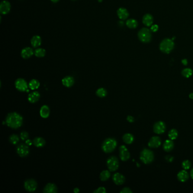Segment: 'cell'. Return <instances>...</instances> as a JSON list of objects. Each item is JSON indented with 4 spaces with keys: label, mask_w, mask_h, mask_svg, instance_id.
Masks as SVG:
<instances>
[{
    "label": "cell",
    "mask_w": 193,
    "mask_h": 193,
    "mask_svg": "<svg viewBox=\"0 0 193 193\" xmlns=\"http://www.w3.org/2000/svg\"><path fill=\"white\" fill-rule=\"evenodd\" d=\"M40 94L38 91H34L30 93L28 96V100L31 103H35L39 101Z\"/></svg>",
    "instance_id": "17"
},
{
    "label": "cell",
    "mask_w": 193,
    "mask_h": 193,
    "mask_svg": "<svg viewBox=\"0 0 193 193\" xmlns=\"http://www.w3.org/2000/svg\"><path fill=\"white\" fill-rule=\"evenodd\" d=\"M26 144H27L28 146H31L33 144V142H32L30 139H28L26 141Z\"/></svg>",
    "instance_id": "41"
},
{
    "label": "cell",
    "mask_w": 193,
    "mask_h": 193,
    "mask_svg": "<svg viewBox=\"0 0 193 193\" xmlns=\"http://www.w3.org/2000/svg\"><path fill=\"white\" fill-rule=\"evenodd\" d=\"M174 43L172 39H164L160 44V50L164 53H169L173 49Z\"/></svg>",
    "instance_id": "3"
},
{
    "label": "cell",
    "mask_w": 193,
    "mask_h": 193,
    "mask_svg": "<svg viewBox=\"0 0 193 193\" xmlns=\"http://www.w3.org/2000/svg\"><path fill=\"white\" fill-rule=\"evenodd\" d=\"M75 82L74 78L71 76H66L62 79V83L65 87L70 88L72 87Z\"/></svg>",
    "instance_id": "16"
},
{
    "label": "cell",
    "mask_w": 193,
    "mask_h": 193,
    "mask_svg": "<svg viewBox=\"0 0 193 193\" xmlns=\"http://www.w3.org/2000/svg\"><path fill=\"white\" fill-rule=\"evenodd\" d=\"M112 179L114 183L117 185H121L125 181V178L124 176V175L120 173H115L113 175Z\"/></svg>",
    "instance_id": "13"
},
{
    "label": "cell",
    "mask_w": 193,
    "mask_h": 193,
    "mask_svg": "<svg viewBox=\"0 0 193 193\" xmlns=\"http://www.w3.org/2000/svg\"><path fill=\"white\" fill-rule=\"evenodd\" d=\"M9 142L13 144H17L19 142V137L16 134H12L9 137Z\"/></svg>",
    "instance_id": "32"
},
{
    "label": "cell",
    "mask_w": 193,
    "mask_h": 193,
    "mask_svg": "<svg viewBox=\"0 0 193 193\" xmlns=\"http://www.w3.org/2000/svg\"><path fill=\"white\" fill-rule=\"evenodd\" d=\"M31 44L32 47L36 48L39 47L41 44V39L39 35H35L31 40Z\"/></svg>",
    "instance_id": "24"
},
{
    "label": "cell",
    "mask_w": 193,
    "mask_h": 193,
    "mask_svg": "<svg viewBox=\"0 0 193 193\" xmlns=\"http://www.w3.org/2000/svg\"><path fill=\"white\" fill-rule=\"evenodd\" d=\"M33 144L38 148L43 147L45 145L46 142L45 139L42 137H36L33 140Z\"/></svg>",
    "instance_id": "22"
},
{
    "label": "cell",
    "mask_w": 193,
    "mask_h": 193,
    "mask_svg": "<svg viewBox=\"0 0 193 193\" xmlns=\"http://www.w3.org/2000/svg\"><path fill=\"white\" fill-rule=\"evenodd\" d=\"M190 176H191L192 178L193 179V168L191 170V171H190Z\"/></svg>",
    "instance_id": "45"
},
{
    "label": "cell",
    "mask_w": 193,
    "mask_h": 193,
    "mask_svg": "<svg viewBox=\"0 0 193 193\" xmlns=\"http://www.w3.org/2000/svg\"><path fill=\"white\" fill-rule=\"evenodd\" d=\"M45 50L43 48H38L35 52V55L38 57H43L45 55Z\"/></svg>",
    "instance_id": "34"
},
{
    "label": "cell",
    "mask_w": 193,
    "mask_h": 193,
    "mask_svg": "<svg viewBox=\"0 0 193 193\" xmlns=\"http://www.w3.org/2000/svg\"><path fill=\"white\" fill-rule=\"evenodd\" d=\"M93 193H106V189L104 187L100 186V187L98 188V189H96L95 190H94Z\"/></svg>",
    "instance_id": "37"
},
{
    "label": "cell",
    "mask_w": 193,
    "mask_h": 193,
    "mask_svg": "<svg viewBox=\"0 0 193 193\" xmlns=\"http://www.w3.org/2000/svg\"><path fill=\"white\" fill-rule=\"evenodd\" d=\"M127 120L129 122H133L134 121V118L131 116H128L127 117Z\"/></svg>",
    "instance_id": "40"
},
{
    "label": "cell",
    "mask_w": 193,
    "mask_h": 193,
    "mask_svg": "<svg viewBox=\"0 0 193 193\" xmlns=\"http://www.w3.org/2000/svg\"><path fill=\"white\" fill-rule=\"evenodd\" d=\"M153 129L155 133L157 134H161L165 132L166 126L164 122L158 121L155 124Z\"/></svg>",
    "instance_id": "11"
},
{
    "label": "cell",
    "mask_w": 193,
    "mask_h": 193,
    "mask_svg": "<svg viewBox=\"0 0 193 193\" xmlns=\"http://www.w3.org/2000/svg\"><path fill=\"white\" fill-rule=\"evenodd\" d=\"M34 52L33 51V49L30 47H26L24 49H23L21 51V56L22 58L25 59H27L30 58Z\"/></svg>",
    "instance_id": "21"
},
{
    "label": "cell",
    "mask_w": 193,
    "mask_h": 193,
    "mask_svg": "<svg viewBox=\"0 0 193 193\" xmlns=\"http://www.w3.org/2000/svg\"><path fill=\"white\" fill-rule=\"evenodd\" d=\"M189 98H190L191 99H193V93H191L189 95Z\"/></svg>",
    "instance_id": "46"
},
{
    "label": "cell",
    "mask_w": 193,
    "mask_h": 193,
    "mask_svg": "<svg viewBox=\"0 0 193 193\" xmlns=\"http://www.w3.org/2000/svg\"><path fill=\"white\" fill-rule=\"evenodd\" d=\"M173 147H174V143L172 141V140L171 139L166 141V142H164V145H163L164 150L166 152H169L172 151Z\"/></svg>",
    "instance_id": "26"
},
{
    "label": "cell",
    "mask_w": 193,
    "mask_h": 193,
    "mask_svg": "<svg viewBox=\"0 0 193 193\" xmlns=\"http://www.w3.org/2000/svg\"><path fill=\"white\" fill-rule=\"evenodd\" d=\"M140 159L143 163L148 164L153 161L154 159V155L151 150L145 148L143 150L141 153Z\"/></svg>",
    "instance_id": "4"
},
{
    "label": "cell",
    "mask_w": 193,
    "mask_h": 193,
    "mask_svg": "<svg viewBox=\"0 0 193 193\" xmlns=\"http://www.w3.org/2000/svg\"><path fill=\"white\" fill-rule=\"evenodd\" d=\"M168 137L170 139L174 140L178 137V131L176 129H172L169 131L168 134Z\"/></svg>",
    "instance_id": "31"
},
{
    "label": "cell",
    "mask_w": 193,
    "mask_h": 193,
    "mask_svg": "<svg viewBox=\"0 0 193 193\" xmlns=\"http://www.w3.org/2000/svg\"><path fill=\"white\" fill-rule=\"evenodd\" d=\"M120 151V157L122 161H125L129 160L130 154L128 148L124 145H122L119 148Z\"/></svg>",
    "instance_id": "10"
},
{
    "label": "cell",
    "mask_w": 193,
    "mask_h": 193,
    "mask_svg": "<svg viewBox=\"0 0 193 193\" xmlns=\"http://www.w3.org/2000/svg\"><path fill=\"white\" fill-rule=\"evenodd\" d=\"M15 86L17 90L21 92H25L28 88V84L26 80L23 78H18L15 82Z\"/></svg>",
    "instance_id": "7"
},
{
    "label": "cell",
    "mask_w": 193,
    "mask_h": 193,
    "mask_svg": "<svg viewBox=\"0 0 193 193\" xmlns=\"http://www.w3.org/2000/svg\"><path fill=\"white\" fill-rule=\"evenodd\" d=\"M117 15L121 20H125L128 18L129 13L127 9L124 8H120L117 10Z\"/></svg>",
    "instance_id": "18"
},
{
    "label": "cell",
    "mask_w": 193,
    "mask_h": 193,
    "mask_svg": "<svg viewBox=\"0 0 193 193\" xmlns=\"http://www.w3.org/2000/svg\"><path fill=\"white\" fill-rule=\"evenodd\" d=\"M161 143L160 138L159 137L155 136L150 139L148 145L151 148H157L161 145Z\"/></svg>",
    "instance_id": "14"
},
{
    "label": "cell",
    "mask_w": 193,
    "mask_h": 193,
    "mask_svg": "<svg viewBox=\"0 0 193 193\" xmlns=\"http://www.w3.org/2000/svg\"><path fill=\"white\" fill-rule=\"evenodd\" d=\"M120 193H131L132 191L130 190V189L129 188H124L121 192Z\"/></svg>",
    "instance_id": "39"
},
{
    "label": "cell",
    "mask_w": 193,
    "mask_h": 193,
    "mask_svg": "<svg viewBox=\"0 0 193 193\" xmlns=\"http://www.w3.org/2000/svg\"><path fill=\"white\" fill-rule=\"evenodd\" d=\"M106 166L109 170L111 172H115L119 167V161L116 156H112L109 157L106 161Z\"/></svg>",
    "instance_id": "6"
},
{
    "label": "cell",
    "mask_w": 193,
    "mask_h": 193,
    "mask_svg": "<svg viewBox=\"0 0 193 193\" xmlns=\"http://www.w3.org/2000/svg\"><path fill=\"white\" fill-rule=\"evenodd\" d=\"M53 2H54V3H56V2H57L59 0H51Z\"/></svg>",
    "instance_id": "47"
},
{
    "label": "cell",
    "mask_w": 193,
    "mask_h": 193,
    "mask_svg": "<svg viewBox=\"0 0 193 193\" xmlns=\"http://www.w3.org/2000/svg\"><path fill=\"white\" fill-rule=\"evenodd\" d=\"M40 115L43 118H47L50 115V108L47 105H43L40 109Z\"/></svg>",
    "instance_id": "19"
},
{
    "label": "cell",
    "mask_w": 193,
    "mask_h": 193,
    "mask_svg": "<svg viewBox=\"0 0 193 193\" xmlns=\"http://www.w3.org/2000/svg\"><path fill=\"white\" fill-rule=\"evenodd\" d=\"M16 152L20 157H25L30 154V149L27 144H20L16 147Z\"/></svg>",
    "instance_id": "9"
},
{
    "label": "cell",
    "mask_w": 193,
    "mask_h": 193,
    "mask_svg": "<svg viewBox=\"0 0 193 193\" xmlns=\"http://www.w3.org/2000/svg\"><path fill=\"white\" fill-rule=\"evenodd\" d=\"M138 38L143 43H149L151 38L152 34L151 30L147 28H143L138 32Z\"/></svg>",
    "instance_id": "5"
},
{
    "label": "cell",
    "mask_w": 193,
    "mask_h": 193,
    "mask_svg": "<svg viewBox=\"0 0 193 193\" xmlns=\"http://www.w3.org/2000/svg\"><path fill=\"white\" fill-rule=\"evenodd\" d=\"M193 74V71L190 68H186L184 69L182 71V75L185 78H189L191 77Z\"/></svg>",
    "instance_id": "33"
},
{
    "label": "cell",
    "mask_w": 193,
    "mask_h": 193,
    "mask_svg": "<svg viewBox=\"0 0 193 193\" xmlns=\"http://www.w3.org/2000/svg\"><path fill=\"white\" fill-rule=\"evenodd\" d=\"M107 91L104 88H99L96 91V95L99 98H104L107 95Z\"/></svg>",
    "instance_id": "30"
},
{
    "label": "cell",
    "mask_w": 193,
    "mask_h": 193,
    "mask_svg": "<svg viewBox=\"0 0 193 193\" xmlns=\"http://www.w3.org/2000/svg\"><path fill=\"white\" fill-rule=\"evenodd\" d=\"M99 1V2H102L103 0H98Z\"/></svg>",
    "instance_id": "48"
},
{
    "label": "cell",
    "mask_w": 193,
    "mask_h": 193,
    "mask_svg": "<svg viewBox=\"0 0 193 193\" xmlns=\"http://www.w3.org/2000/svg\"><path fill=\"white\" fill-rule=\"evenodd\" d=\"M166 159H167V160L168 161L172 162L173 161V157L172 156H167V157H166Z\"/></svg>",
    "instance_id": "42"
},
{
    "label": "cell",
    "mask_w": 193,
    "mask_h": 193,
    "mask_svg": "<svg viewBox=\"0 0 193 193\" xmlns=\"http://www.w3.org/2000/svg\"><path fill=\"white\" fill-rule=\"evenodd\" d=\"M142 22L145 26L147 27L151 26L154 22L153 16L150 14H146L143 16L142 19Z\"/></svg>",
    "instance_id": "20"
},
{
    "label": "cell",
    "mask_w": 193,
    "mask_h": 193,
    "mask_svg": "<svg viewBox=\"0 0 193 193\" xmlns=\"http://www.w3.org/2000/svg\"><path fill=\"white\" fill-rule=\"evenodd\" d=\"M182 64L184 65H186L188 64V61L186 59H183L182 60Z\"/></svg>",
    "instance_id": "43"
},
{
    "label": "cell",
    "mask_w": 193,
    "mask_h": 193,
    "mask_svg": "<svg viewBox=\"0 0 193 193\" xmlns=\"http://www.w3.org/2000/svg\"><path fill=\"white\" fill-rule=\"evenodd\" d=\"M24 187L27 192H34L37 189L38 183L34 179H28L24 183Z\"/></svg>",
    "instance_id": "8"
},
{
    "label": "cell",
    "mask_w": 193,
    "mask_h": 193,
    "mask_svg": "<svg viewBox=\"0 0 193 193\" xmlns=\"http://www.w3.org/2000/svg\"><path fill=\"white\" fill-rule=\"evenodd\" d=\"M182 167L185 170H188L191 167V163L189 160H186L182 162Z\"/></svg>",
    "instance_id": "35"
},
{
    "label": "cell",
    "mask_w": 193,
    "mask_h": 193,
    "mask_svg": "<svg viewBox=\"0 0 193 193\" xmlns=\"http://www.w3.org/2000/svg\"><path fill=\"white\" fill-rule=\"evenodd\" d=\"M126 25L130 28H135L138 25V22L134 19H129L127 20L126 22Z\"/></svg>",
    "instance_id": "29"
},
{
    "label": "cell",
    "mask_w": 193,
    "mask_h": 193,
    "mask_svg": "<svg viewBox=\"0 0 193 193\" xmlns=\"http://www.w3.org/2000/svg\"><path fill=\"white\" fill-rule=\"evenodd\" d=\"M111 171L108 170H103L100 174V179L102 181L108 180L111 177Z\"/></svg>",
    "instance_id": "28"
},
{
    "label": "cell",
    "mask_w": 193,
    "mask_h": 193,
    "mask_svg": "<svg viewBox=\"0 0 193 193\" xmlns=\"http://www.w3.org/2000/svg\"><path fill=\"white\" fill-rule=\"evenodd\" d=\"M177 179L182 182L186 181L189 179V174L188 172L185 170H181L177 174Z\"/></svg>",
    "instance_id": "23"
},
{
    "label": "cell",
    "mask_w": 193,
    "mask_h": 193,
    "mask_svg": "<svg viewBox=\"0 0 193 193\" xmlns=\"http://www.w3.org/2000/svg\"><path fill=\"white\" fill-rule=\"evenodd\" d=\"M122 139H123V141L125 143L130 144L133 142L134 140V136L131 134L126 133L122 137Z\"/></svg>",
    "instance_id": "27"
},
{
    "label": "cell",
    "mask_w": 193,
    "mask_h": 193,
    "mask_svg": "<svg viewBox=\"0 0 193 193\" xmlns=\"http://www.w3.org/2000/svg\"><path fill=\"white\" fill-rule=\"evenodd\" d=\"M40 82L37 79H33L31 80L28 83V88L32 90H36L40 87Z\"/></svg>",
    "instance_id": "25"
},
{
    "label": "cell",
    "mask_w": 193,
    "mask_h": 193,
    "mask_svg": "<svg viewBox=\"0 0 193 193\" xmlns=\"http://www.w3.org/2000/svg\"><path fill=\"white\" fill-rule=\"evenodd\" d=\"M79 191H80V190H79V189L78 188H74V190H73V192L75 193H78L79 192Z\"/></svg>",
    "instance_id": "44"
},
{
    "label": "cell",
    "mask_w": 193,
    "mask_h": 193,
    "mask_svg": "<svg viewBox=\"0 0 193 193\" xmlns=\"http://www.w3.org/2000/svg\"><path fill=\"white\" fill-rule=\"evenodd\" d=\"M20 138L22 141H26L29 138V134L26 131H23L20 134Z\"/></svg>",
    "instance_id": "36"
},
{
    "label": "cell",
    "mask_w": 193,
    "mask_h": 193,
    "mask_svg": "<svg viewBox=\"0 0 193 193\" xmlns=\"http://www.w3.org/2000/svg\"><path fill=\"white\" fill-rule=\"evenodd\" d=\"M117 146V142L115 138H106L103 141L102 148L105 153H111L113 152Z\"/></svg>",
    "instance_id": "2"
},
{
    "label": "cell",
    "mask_w": 193,
    "mask_h": 193,
    "mask_svg": "<svg viewBox=\"0 0 193 193\" xmlns=\"http://www.w3.org/2000/svg\"><path fill=\"white\" fill-rule=\"evenodd\" d=\"M158 29H159V26H157V25H152V26H151V28H150L151 31L152 32H155L157 31Z\"/></svg>",
    "instance_id": "38"
},
{
    "label": "cell",
    "mask_w": 193,
    "mask_h": 193,
    "mask_svg": "<svg viewBox=\"0 0 193 193\" xmlns=\"http://www.w3.org/2000/svg\"><path fill=\"white\" fill-rule=\"evenodd\" d=\"M23 118L22 116L17 112L9 113L5 119V123L7 126L12 129H18L23 124Z\"/></svg>",
    "instance_id": "1"
},
{
    "label": "cell",
    "mask_w": 193,
    "mask_h": 193,
    "mask_svg": "<svg viewBox=\"0 0 193 193\" xmlns=\"http://www.w3.org/2000/svg\"><path fill=\"white\" fill-rule=\"evenodd\" d=\"M43 192L45 193H56L58 192V189L54 183H48L44 187Z\"/></svg>",
    "instance_id": "15"
},
{
    "label": "cell",
    "mask_w": 193,
    "mask_h": 193,
    "mask_svg": "<svg viewBox=\"0 0 193 193\" xmlns=\"http://www.w3.org/2000/svg\"><path fill=\"white\" fill-rule=\"evenodd\" d=\"M11 5L9 1H2L0 5V12L2 14H7L10 10Z\"/></svg>",
    "instance_id": "12"
}]
</instances>
